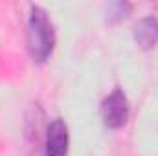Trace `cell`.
<instances>
[{
	"mask_svg": "<svg viewBox=\"0 0 158 156\" xmlns=\"http://www.w3.org/2000/svg\"><path fill=\"white\" fill-rule=\"evenodd\" d=\"M55 48V30L48 13L40 6H31L28 18V50L33 61L44 63Z\"/></svg>",
	"mask_w": 158,
	"mask_h": 156,
	"instance_id": "cell-1",
	"label": "cell"
},
{
	"mask_svg": "<svg viewBox=\"0 0 158 156\" xmlns=\"http://www.w3.org/2000/svg\"><path fill=\"white\" fill-rule=\"evenodd\" d=\"M131 114L129 99L121 88H114L103 101H101V117L109 129H119L127 123Z\"/></svg>",
	"mask_w": 158,
	"mask_h": 156,
	"instance_id": "cell-2",
	"label": "cell"
},
{
	"mask_svg": "<svg viewBox=\"0 0 158 156\" xmlns=\"http://www.w3.org/2000/svg\"><path fill=\"white\" fill-rule=\"evenodd\" d=\"M70 145L68 127L63 119H53L46 129L44 156H66Z\"/></svg>",
	"mask_w": 158,
	"mask_h": 156,
	"instance_id": "cell-3",
	"label": "cell"
},
{
	"mask_svg": "<svg viewBox=\"0 0 158 156\" xmlns=\"http://www.w3.org/2000/svg\"><path fill=\"white\" fill-rule=\"evenodd\" d=\"M134 40L142 50H153L158 44V18L147 15L134 26Z\"/></svg>",
	"mask_w": 158,
	"mask_h": 156,
	"instance_id": "cell-4",
	"label": "cell"
},
{
	"mask_svg": "<svg viewBox=\"0 0 158 156\" xmlns=\"http://www.w3.org/2000/svg\"><path fill=\"white\" fill-rule=\"evenodd\" d=\"M131 9H132L131 2H110L105 9V18H107V22L116 24L131 13Z\"/></svg>",
	"mask_w": 158,
	"mask_h": 156,
	"instance_id": "cell-5",
	"label": "cell"
}]
</instances>
